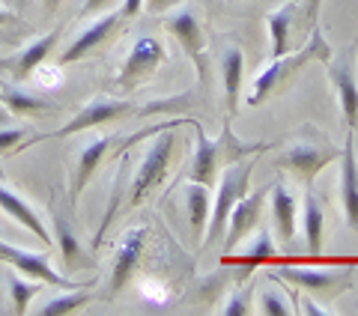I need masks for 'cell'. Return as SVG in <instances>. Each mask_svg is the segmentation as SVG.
Here are the masks:
<instances>
[{"mask_svg":"<svg viewBox=\"0 0 358 316\" xmlns=\"http://www.w3.org/2000/svg\"><path fill=\"white\" fill-rule=\"evenodd\" d=\"M192 126L197 131V146H194L192 164H188V176H192V182L212 185L221 164H233V161H239V158H248V155H257V152L268 150L266 143H242L236 134H233L230 117L224 120V129L218 134V141H209L203 134V129H200V122L192 120Z\"/></svg>","mask_w":358,"mask_h":316,"instance_id":"1","label":"cell"},{"mask_svg":"<svg viewBox=\"0 0 358 316\" xmlns=\"http://www.w3.org/2000/svg\"><path fill=\"white\" fill-rule=\"evenodd\" d=\"M310 60H322V63L331 60V48H329V42H326V36H322L320 27L310 30V39H308V45L299 54H293V57H272V63H268L266 69L257 75L254 89H251V96H248V105H263L266 96L272 93L275 87L287 84L289 78H293L301 69V66L310 63Z\"/></svg>","mask_w":358,"mask_h":316,"instance_id":"2","label":"cell"},{"mask_svg":"<svg viewBox=\"0 0 358 316\" xmlns=\"http://www.w3.org/2000/svg\"><path fill=\"white\" fill-rule=\"evenodd\" d=\"M251 171H254V155L248 158H239V161L227 164L221 171L218 179V191H215V200H212V212H209V224H206V245L218 242L224 230H227V218L233 206L239 203V197L248 194V185H251Z\"/></svg>","mask_w":358,"mask_h":316,"instance_id":"3","label":"cell"},{"mask_svg":"<svg viewBox=\"0 0 358 316\" xmlns=\"http://www.w3.org/2000/svg\"><path fill=\"white\" fill-rule=\"evenodd\" d=\"M173 126H162V134L147 146V152H143L138 171H134L131 182L126 188V200H122L126 206H141V203L147 200L150 191L159 182H164L167 167H171V158H173V146H176Z\"/></svg>","mask_w":358,"mask_h":316,"instance_id":"4","label":"cell"},{"mask_svg":"<svg viewBox=\"0 0 358 316\" xmlns=\"http://www.w3.org/2000/svg\"><path fill=\"white\" fill-rule=\"evenodd\" d=\"M131 110H138L131 105V101H122V99H108V96H96L90 99L87 105L78 110V114L66 122V126H60L54 134H36V138H30L27 143H18V150H24V146H33L39 141H48V138H69V134H78V131H87V129H96V126H105V122L117 120V117H126L131 114ZM15 150V152H18Z\"/></svg>","mask_w":358,"mask_h":316,"instance_id":"5","label":"cell"},{"mask_svg":"<svg viewBox=\"0 0 358 316\" xmlns=\"http://www.w3.org/2000/svg\"><path fill=\"white\" fill-rule=\"evenodd\" d=\"M341 155L338 146H331L329 141H317V138H301L296 141L293 146H287L278 158V167H284V171H293L301 185L310 188L313 185V176H317L322 167H329L334 158Z\"/></svg>","mask_w":358,"mask_h":316,"instance_id":"6","label":"cell"},{"mask_svg":"<svg viewBox=\"0 0 358 316\" xmlns=\"http://www.w3.org/2000/svg\"><path fill=\"white\" fill-rule=\"evenodd\" d=\"M164 57H167V51L155 36H138L134 45H131L126 63H122L120 75H117V89L129 93V89H134L138 84L150 81V78L159 72V66L164 63Z\"/></svg>","mask_w":358,"mask_h":316,"instance_id":"7","label":"cell"},{"mask_svg":"<svg viewBox=\"0 0 358 316\" xmlns=\"http://www.w3.org/2000/svg\"><path fill=\"white\" fill-rule=\"evenodd\" d=\"M268 191H254V194L239 197V203L233 206L230 218H227V239H224V259H227L236 247L248 239L251 230L260 227V215H263V203H266Z\"/></svg>","mask_w":358,"mask_h":316,"instance_id":"8","label":"cell"},{"mask_svg":"<svg viewBox=\"0 0 358 316\" xmlns=\"http://www.w3.org/2000/svg\"><path fill=\"white\" fill-rule=\"evenodd\" d=\"M164 27L179 39V45L185 48V54L194 60L200 78L206 75V60H203V27H200V18L194 9H173L171 15H164Z\"/></svg>","mask_w":358,"mask_h":316,"instance_id":"9","label":"cell"},{"mask_svg":"<svg viewBox=\"0 0 358 316\" xmlns=\"http://www.w3.org/2000/svg\"><path fill=\"white\" fill-rule=\"evenodd\" d=\"M143 245H147V227H129L126 236L120 239L114 263H110V296H120L122 287L131 280L138 259L143 254Z\"/></svg>","mask_w":358,"mask_h":316,"instance_id":"10","label":"cell"},{"mask_svg":"<svg viewBox=\"0 0 358 316\" xmlns=\"http://www.w3.org/2000/svg\"><path fill=\"white\" fill-rule=\"evenodd\" d=\"M329 78L334 84V93L341 101V114H343V126L355 129L358 126V78H355V57L346 54L343 60L329 63Z\"/></svg>","mask_w":358,"mask_h":316,"instance_id":"11","label":"cell"},{"mask_svg":"<svg viewBox=\"0 0 358 316\" xmlns=\"http://www.w3.org/2000/svg\"><path fill=\"white\" fill-rule=\"evenodd\" d=\"M120 27V13H108L102 18H96L90 27H84L78 36L69 42V48H66L60 54V69L63 66H69V63H78V60H84L90 51H96L102 42H108L110 36H114V30Z\"/></svg>","mask_w":358,"mask_h":316,"instance_id":"12","label":"cell"},{"mask_svg":"<svg viewBox=\"0 0 358 316\" xmlns=\"http://www.w3.org/2000/svg\"><path fill=\"white\" fill-rule=\"evenodd\" d=\"M341 206L346 224L358 233V158L352 143V129L346 134V150H341Z\"/></svg>","mask_w":358,"mask_h":316,"instance_id":"13","label":"cell"},{"mask_svg":"<svg viewBox=\"0 0 358 316\" xmlns=\"http://www.w3.org/2000/svg\"><path fill=\"white\" fill-rule=\"evenodd\" d=\"M266 197H268V209H272V218H275L278 239L289 242L296 236V209H299L296 194L287 188L284 179H275V185Z\"/></svg>","mask_w":358,"mask_h":316,"instance_id":"14","label":"cell"},{"mask_svg":"<svg viewBox=\"0 0 358 316\" xmlns=\"http://www.w3.org/2000/svg\"><path fill=\"white\" fill-rule=\"evenodd\" d=\"M0 209H3L9 218H15L24 230H30L42 245H51V242H54L51 233H48V227H45V221L39 218V212L33 209L24 197L15 194V191L6 188V185H0Z\"/></svg>","mask_w":358,"mask_h":316,"instance_id":"15","label":"cell"},{"mask_svg":"<svg viewBox=\"0 0 358 316\" xmlns=\"http://www.w3.org/2000/svg\"><path fill=\"white\" fill-rule=\"evenodd\" d=\"M242 75H245V54L236 42H227L224 45V54H221V78H224V99H227V117L230 120L239 108Z\"/></svg>","mask_w":358,"mask_h":316,"instance_id":"16","label":"cell"},{"mask_svg":"<svg viewBox=\"0 0 358 316\" xmlns=\"http://www.w3.org/2000/svg\"><path fill=\"white\" fill-rule=\"evenodd\" d=\"M110 150V138H93L90 143L81 146V152H78V164H75V173H72V185H69V197L72 203H78V197H81L84 185L90 182V176L96 173V167L102 164V158L108 155Z\"/></svg>","mask_w":358,"mask_h":316,"instance_id":"17","label":"cell"},{"mask_svg":"<svg viewBox=\"0 0 358 316\" xmlns=\"http://www.w3.org/2000/svg\"><path fill=\"white\" fill-rule=\"evenodd\" d=\"M272 278H284L289 284L305 289H334L346 284V275L338 272V268H305V266H284Z\"/></svg>","mask_w":358,"mask_h":316,"instance_id":"18","label":"cell"},{"mask_svg":"<svg viewBox=\"0 0 358 316\" xmlns=\"http://www.w3.org/2000/svg\"><path fill=\"white\" fill-rule=\"evenodd\" d=\"M51 224H54V242H57V247H60V259L66 263V268L75 272V268H84V266L93 263V259L84 254V245H81V239H78V233L72 230V224L66 221L60 212H54Z\"/></svg>","mask_w":358,"mask_h":316,"instance_id":"19","label":"cell"},{"mask_svg":"<svg viewBox=\"0 0 358 316\" xmlns=\"http://www.w3.org/2000/svg\"><path fill=\"white\" fill-rule=\"evenodd\" d=\"M185 203H188V221H192L194 239L203 242V230H206L209 212H212L209 185H203V182H188V185H185Z\"/></svg>","mask_w":358,"mask_h":316,"instance_id":"20","label":"cell"},{"mask_svg":"<svg viewBox=\"0 0 358 316\" xmlns=\"http://www.w3.org/2000/svg\"><path fill=\"white\" fill-rule=\"evenodd\" d=\"M296 21V3H281L266 15L268 24V42H272V57H284L289 48V30Z\"/></svg>","mask_w":358,"mask_h":316,"instance_id":"21","label":"cell"},{"mask_svg":"<svg viewBox=\"0 0 358 316\" xmlns=\"http://www.w3.org/2000/svg\"><path fill=\"white\" fill-rule=\"evenodd\" d=\"M0 105L13 114H21V117H36V114H51L54 105L45 99H36L33 93H24L18 87H9V84H0Z\"/></svg>","mask_w":358,"mask_h":316,"instance_id":"22","label":"cell"},{"mask_svg":"<svg viewBox=\"0 0 358 316\" xmlns=\"http://www.w3.org/2000/svg\"><path fill=\"white\" fill-rule=\"evenodd\" d=\"M57 39H60V27H54L51 33H45V36H39L33 45H27V48L18 54V60H15V75L27 78V75L36 72V66H42L45 60H48V54L54 51Z\"/></svg>","mask_w":358,"mask_h":316,"instance_id":"23","label":"cell"},{"mask_svg":"<svg viewBox=\"0 0 358 316\" xmlns=\"http://www.w3.org/2000/svg\"><path fill=\"white\" fill-rule=\"evenodd\" d=\"M301 227H305V242H308V254H320L322 251V230H326V215L317 194L308 188L305 191V215H301Z\"/></svg>","mask_w":358,"mask_h":316,"instance_id":"24","label":"cell"},{"mask_svg":"<svg viewBox=\"0 0 358 316\" xmlns=\"http://www.w3.org/2000/svg\"><path fill=\"white\" fill-rule=\"evenodd\" d=\"M239 266H242V272H248V268L254 266H260V263H268V259H275V242H272V233L263 230V227H257L254 233V239L248 245H242V251H239Z\"/></svg>","mask_w":358,"mask_h":316,"instance_id":"25","label":"cell"},{"mask_svg":"<svg viewBox=\"0 0 358 316\" xmlns=\"http://www.w3.org/2000/svg\"><path fill=\"white\" fill-rule=\"evenodd\" d=\"M39 289H42V280H27L21 272L9 278V299H13V313L15 316H24L27 308H30V301L39 296Z\"/></svg>","mask_w":358,"mask_h":316,"instance_id":"26","label":"cell"},{"mask_svg":"<svg viewBox=\"0 0 358 316\" xmlns=\"http://www.w3.org/2000/svg\"><path fill=\"white\" fill-rule=\"evenodd\" d=\"M87 301H90V289H69V292H60L57 299H51L48 304H42L39 313L42 316H66V313L87 308Z\"/></svg>","mask_w":358,"mask_h":316,"instance_id":"27","label":"cell"},{"mask_svg":"<svg viewBox=\"0 0 358 316\" xmlns=\"http://www.w3.org/2000/svg\"><path fill=\"white\" fill-rule=\"evenodd\" d=\"M260 310L266 316H293L296 308L293 304H287V296L284 292H278V289H266L263 296H260Z\"/></svg>","mask_w":358,"mask_h":316,"instance_id":"28","label":"cell"},{"mask_svg":"<svg viewBox=\"0 0 358 316\" xmlns=\"http://www.w3.org/2000/svg\"><path fill=\"white\" fill-rule=\"evenodd\" d=\"M138 289H141V296L147 301H152V304H167V301H171V289H167L162 280H155V284H152V280H141Z\"/></svg>","mask_w":358,"mask_h":316,"instance_id":"29","label":"cell"},{"mask_svg":"<svg viewBox=\"0 0 358 316\" xmlns=\"http://www.w3.org/2000/svg\"><path fill=\"white\" fill-rule=\"evenodd\" d=\"M218 313L221 316H245V313H251V304L242 292H230V296L224 299V304L218 308Z\"/></svg>","mask_w":358,"mask_h":316,"instance_id":"30","label":"cell"},{"mask_svg":"<svg viewBox=\"0 0 358 316\" xmlns=\"http://www.w3.org/2000/svg\"><path fill=\"white\" fill-rule=\"evenodd\" d=\"M21 138H24V129H0V152L3 155L15 152Z\"/></svg>","mask_w":358,"mask_h":316,"instance_id":"31","label":"cell"},{"mask_svg":"<svg viewBox=\"0 0 358 316\" xmlns=\"http://www.w3.org/2000/svg\"><path fill=\"white\" fill-rule=\"evenodd\" d=\"M296 301H301V304H299V310H301V313H308V316H331V310H329V308H322V304H317L310 296H299Z\"/></svg>","mask_w":358,"mask_h":316,"instance_id":"32","label":"cell"},{"mask_svg":"<svg viewBox=\"0 0 358 316\" xmlns=\"http://www.w3.org/2000/svg\"><path fill=\"white\" fill-rule=\"evenodd\" d=\"M114 0H84L81 3V15H96V13H102V9H108Z\"/></svg>","mask_w":358,"mask_h":316,"instance_id":"33","label":"cell"},{"mask_svg":"<svg viewBox=\"0 0 358 316\" xmlns=\"http://www.w3.org/2000/svg\"><path fill=\"white\" fill-rule=\"evenodd\" d=\"M33 75L42 78L48 87H54V84H57V78H60V66H57V69H48V66L42 63V66H36V72H33Z\"/></svg>","mask_w":358,"mask_h":316,"instance_id":"34","label":"cell"},{"mask_svg":"<svg viewBox=\"0 0 358 316\" xmlns=\"http://www.w3.org/2000/svg\"><path fill=\"white\" fill-rule=\"evenodd\" d=\"M176 3H179V0H143V6H147L152 15H162V13H167V9L176 6Z\"/></svg>","mask_w":358,"mask_h":316,"instance_id":"35","label":"cell"},{"mask_svg":"<svg viewBox=\"0 0 358 316\" xmlns=\"http://www.w3.org/2000/svg\"><path fill=\"white\" fill-rule=\"evenodd\" d=\"M143 9V0H122L120 6V18H134Z\"/></svg>","mask_w":358,"mask_h":316,"instance_id":"36","label":"cell"},{"mask_svg":"<svg viewBox=\"0 0 358 316\" xmlns=\"http://www.w3.org/2000/svg\"><path fill=\"white\" fill-rule=\"evenodd\" d=\"M317 13H320V0H305V24L310 30L317 27Z\"/></svg>","mask_w":358,"mask_h":316,"instance_id":"37","label":"cell"},{"mask_svg":"<svg viewBox=\"0 0 358 316\" xmlns=\"http://www.w3.org/2000/svg\"><path fill=\"white\" fill-rule=\"evenodd\" d=\"M60 6H63V0H42V9H45L48 15H54Z\"/></svg>","mask_w":358,"mask_h":316,"instance_id":"38","label":"cell"},{"mask_svg":"<svg viewBox=\"0 0 358 316\" xmlns=\"http://www.w3.org/2000/svg\"><path fill=\"white\" fill-rule=\"evenodd\" d=\"M15 15L13 13H9V9H3V6H0V24H9V21H13Z\"/></svg>","mask_w":358,"mask_h":316,"instance_id":"39","label":"cell"},{"mask_svg":"<svg viewBox=\"0 0 358 316\" xmlns=\"http://www.w3.org/2000/svg\"><path fill=\"white\" fill-rule=\"evenodd\" d=\"M3 117H6V114H3V110H0V120H3Z\"/></svg>","mask_w":358,"mask_h":316,"instance_id":"40","label":"cell"},{"mask_svg":"<svg viewBox=\"0 0 358 316\" xmlns=\"http://www.w3.org/2000/svg\"><path fill=\"white\" fill-rule=\"evenodd\" d=\"M0 3H6V0H0Z\"/></svg>","mask_w":358,"mask_h":316,"instance_id":"41","label":"cell"}]
</instances>
